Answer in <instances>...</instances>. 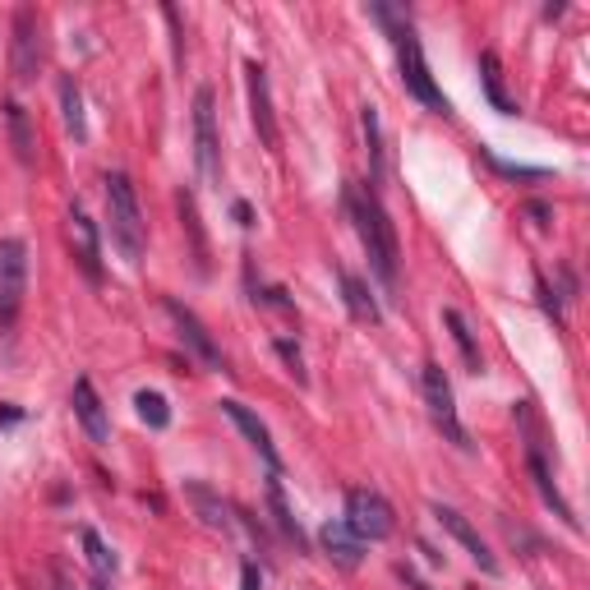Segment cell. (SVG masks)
Here are the masks:
<instances>
[{
	"label": "cell",
	"mask_w": 590,
	"mask_h": 590,
	"mask_svg": "<svg viewBox=\"0 0 590 590\" xmlns=\"http://www.w3.org/2000/svg\"><path fill=\"white\" fill-rule=\"evenodd\" d=\"M346 212H351V222H356V235H360V245L369 254V268H374V277L383 281V291H397V231H392L387 222V212L379 204V194L369 189V185H346Z\"/></svg>",
	"instance_id": "6da1fadb"
},
{
	"label": "cell",
	"mask_w": 590,
	"mask_h": 590,
	"mask_svg": "<svg viewBox=\"0 0 590 590\" xmlns=\"http://www.w3.org/2000/svg\"><path fill=\"white\" fill-rule=\"evenodd\" d=\"M106 222H112V240H116V250L125 254V264H143L148 227H143V212H139V194L120 171L106 176Z\"/></svg>",
	"instance_id": "7a4b0ae2"
},
{
	"label": "cell",
	"mask_w": 590,
	"mask_h": 590,
	"mask_svg": "<svg viewBox=\"0 0 590 590\" xmlns=\"http://www.w3.org/2000/svg\"><path fill=\"white\" fill-rule=\"evenodd\" d=\"M392 47H397V60H402V83H406V93H410L415 102H425L429 112L448 116V97L439 93V83H433V74H429L425 47H420V37H415V28L392 33Z\"/></svg>",
	"instance_id": "3957f363"
},
{
	"label": "cell",
	"mask_w": 590,
	"mask_h": 590,
	"mask_svg": "<svg viewBox=\"0 0 590 590\" xmlns=\"http://www.w3.org/2000/svg\"><path fill=\"white\" fill-rule=\"evenodd\" d=\"M420 387H425V406H429V420L443 429V439L452 448L471 452V433L462 429V415H456V397H452V383L443 374V365H425L420 374Z\"/></svg>",
	"instance_id": "277c9868"
},
{
	"label": "cell",
	"mask_w": 590,
	"mask_h": 590,
	"mask_svg": "<svg viewBox=\"0 0 590 590\" xmlns=\"http://www.w3.org/2000/svg\"><path fill=\"white\" fill-rule=\"evenodd\" d=\"M194 162H199L208 185H222V143H217V106L212 89L194 93Z\"/></svg>",
	"instance_id": "5b68a950"
},
{
	"label": "cell",
	"mask_w": 590,
	"mask_h": 590,
	"mask_svg": "<svg viewBox=\"0 0 590 590\" xmlns=\"http://www.w3.org/2000/svg\"><path fill=\"white\" fill-rule=\"evenodd\" d=\"M346 527L360 540H387L397 531V512L379 489H351L346 494Z\"/></svg>",
	"instance_id": "8992f818"
},
{
	"label": "cell",
	"mask_w": 590,
	"mask_h": 590,
	"mask_svg": "<svg viewBox=\"0 0 590 590\" xmlns=\"http://www.w3.org/2000/svg\"><path fill=\"white\" fill-rule=\"evenodd\" d=\"M28 287V245L24 240H0V327H10Z\"/></svg>",
	"instance_id": "52a82bcc"
},
{
	"label": "cell",
	"mask_w": 590,
	"mask_h": 590,
	"mask_svg": "<svg viewBox=\"0 0 590 590\" xmlns=\"http://www.w3.org/2000/svg\"><path fill=\"white\" fill-rule=\"evenodd\" d=\"M10 70L14 83H33L42 70V28H37V14L24 5L14 10V47H10Z\"/></svg>",
	"instance_id": "ba28073f"
},
{
	"label": "cell",
	"mask_w": 590,
	"mask_h": 590,
	"mask_svg": "<svg viewBox=\"0 0 590 590\" xmlns=\"http://www.w3.org/2000/svg\"><path fill=\"white\" fill-rule=\"evenodd\" d=\"M245 89H250V120H254V135L268 152H277L281 143V129H277V116H273V93H268V70L264 65H245Z\"/></svg>",
	"instance_id": "9c48e42d"
},
{
	"label": "cell",
	"mask_w": 590,
	"mask_h": 590,
	"mask_svg": "<svg viewBox=\"0 0 590 590\" xmlns=\"http://www.w3.org/2000/svg\"><path fill=\"white\" fill-rule=\"evenodd\" d=\"M433 521H439V527L456 540V544H462V549L475 558V567H479V572H485V577H498V558L489 554V544L485 540H479V531L471 527V521L462 517V512H456V508H448V502H433Z\"/></svg>",
	"instance_id": "30bf717a"
},
{
	"label": "cell",
	"mask_w": 590,
	"mask_h": 590,
	"mask_svg": "<svg viewBox=\"0 0 590 590\" xmlns=\"http://www.w3.org/2000/svg\"><path fill=\"white\" fill-rule=\"evenodd\" d=\"M166 304V314H171V323H176L181 327V342L189 346V351L194 356H199L208 369H222V351H217V342H212V333H208V327L199 323V314H194V310H185V304L176 300V296H166L162 300Z\"/></svg>",
	"instance_id": "8fae6325"
},
{
	"label": "cell",
	"mask_w": 590,
	"mask_h": 590,
	"mask_svg": "<svg viewBox=\"0 0 590 590\" xmlns=\"http://www.w3.org/2000/svg\"><path fill=\"white\" fill-rule=\"evenodd\" d=\"M70 250H74L79 273L97 287V281H102V245H97V227H93V217L83 212V208H74V212H70Z\"/></svg>",
	"instance_id": "7c38bea8"
},
{
	"label": "cell",
	"mask_w": 590,
	"mask_h": 590,
	"mask_svg": "<svg viewBox=\"0 0 590 590\" xmlns=\"http://www.w3.org/2000/svg\"><path fill=\"white\" fill-rule=\"evenodd\" d=\"M222 415H227V420H231L240 433H245L250 448H254L258 456H264L268 471L277 475V471H281V456H277V448H273V433H268V425L258 420V415H254L245 402H235V397H227V402H222Z\"/></svg>",
	"instance_id": "4fadbf2b"
},
{
	"label": "cell",
	"mask_w": 590,
	"mask_h": 590,
	"mask_svg": "<svg viewBox=\"0 0 590 590\" xmlns=\"http://www.w3.org/2000/svg\"><path fill=\"white\" fill-rule=\"evenodd\" d=\"M70 406L79 415L83 433H89L93 443H112V420H106V406L97 397V387L89 379H74V392H70Z\"/></svg>",
	"instance_id": "5bb4252c"
},
{
	"label": "cell",
	"mask_w": 590,
	"mask_h": 590,
	"mask_svg": "<svg viewBox=\"0 0 590 590\" xmlns=\"http://www.w3.org/2000/svg\"><path fill=\"white\" fill-rule=\"evenodd\" d=\"M319 540H323V549H327V558H333L337 567H346V572H356L360 567V558H365V540L346 527V521H327V527L319 531Z\"/></svg>",
	"instance_id": "9a60e30c"
},
{
	"label": "cell",
	"mask_w": 590,
	"mask_h": 590,
	"mask_svg": "<svg viewBox=\"0 0 590 590\" xmlns=\"http://www.w3.org/2000/svg\"><path fill=\"white\" fill-rule=\"evenodd\" d=\"M185 494H189L194 512H199V521H204L208 531H217V535H231V531H235V512H231L208 485H185Z\"/></svg>",
	"instance_id": "2e32d148"
},
{
	"label": "cell",
	"mask_w": 590,
	"mask_h": 590,
	"mask_svg": "<svg viewBox=\"0 0 590 590\" xmlns=\"http://www.w3.org/2000/svg\"><path fill=\"white\" fill-rule=\"evenodd\" d=\"M531 475H535V489H540V498L554 508V517L563 521V527H572V531H581V521H577V512L567 508V498L558 494V485H554V475H549V466H544V452H540V443H531Z\"/></svg>",
	"instance_id": "e0dca14e"
},
{
	"label": "cell",
	"mask_w": 590,
	"mask_h": 590,
	"mask_svg": "<svg viewBox=\"0 0 590 590\" xmlns=\"http://www.w3.org/2000/svg\"><path fill=\"white\" fill-rule=\"evenodd\" d=\"M176 208H181V227H185L189 250H194V273L208 277V240H204V222H199V204H194L189 189L176 194Z\"/></svg>",
	"instance_id": "ac0fdd59"
},
{
	"label": "cell",
	"mask_w": 590,
	"mask_h": 590,
	"mask_svg": "<svg viewBox=\"0 0 590 590\" xmlns=\"http://www.w3.org/2000/svg\"><path fill=\"white\" fill-rule=\"evenodd\" d=\"M5 129H10V143H14V158L28 166L37 158V135H33V120L19 102H5Z\"/></svg>",
	"instance_id": "d6986e66"
},
{
	"label": "cell",
	"mask_w": 590,
	"mask_h": 590,
	"mask_svg": "<svg viewBox=\"0 0 590 590\" xmlns=\"http://www.w3.org/2000/svg\"><path fill=\"white\" fill-rule=\"evenodd\" d=\"M342 296H346V310H351V319L360 323H379V300L374 291H369V281H360L356 273H342Z\"/></svg>",
	"instance_id": "ffe728a7"
},
{
	"label": "cell",
	"mask_w": 590,
	"mask_h": 590,
	"mask_svg": "<svg viewBox=\"0 0 590 590\" xmlns=\"http://www.w3.org/2000/svg\"><path fill=\"white\" fill-rule=\"evenodd\" d=\"M479 83H485V97L494 102V112L517 116V102H512L508 93H502V65H498V56H494V51L479 56Z\"/></svg>",
	"instance_id": "44dd1931"
},
{
	"label": "cell",
	"mask_w": 590,
	"mask_h": 590,
	"mask_svg": "<svg viewBox=\"0 0 590 590\" xmlns=\"http://www.w3.org/2000/svg\"><path fill=\"white\" fill-rule=\"evenodd\" d=\"M60 112H65V129L74 135V143H89V120H83V93L74 79H60Z\"/></svg>",
	"instance_id": "7402d4cb"
},
{
	"label": "cell",
	"mask_w": 590,
	"mask_h": 590,
	"mask_svg": "<svg viewBox=\"0 0 590 590\" xmlns=\"http://www.w3.org/2000/svg\"><path fill=\"white\" fill-rule=\"evenodd\" d=\"M268 502H273V521H277V531L287 535L296 549H304V531H300V521L291 517V508H287V494H281V479L273 475V485H268Z\"/></svg>",
	"instance_id": "603a6c76"
},
{
	"label": "cell",
	"mask_w": 590,
	"mask_h": 590,
	"mask_svg": "<svg viewBox=\"0 0 590 590\" xmlns=\"http://www.w3.org/2000/svg\"><path fill=\"white\" fill-rule=\"evenodd\" d=\"M83 554H89V563H93V572H97V581H112L116 577V554H112V544H106L93 527L89 531H83Z\"/></svg>",
	"instance_id": "cb8c5ba5"
},
{
	"label": "cell",
	"mask_w": 590,
	"mask_h": 590,
	"mask_svg": "<svg viewBox=\"0 0 590 590\" xmlns=\"http://www.w3.org/2000/svg\"><path fill=\"white\" fill-rule=\"evenodd\" d=\"M360 129H365V148H369V176L383 181V129H379L374 106H365L360 112Z\"/></svg>",
	"instance_id": "d4e9b609"
},
{
	"label": "cell",
	"mask_w": 590,
	"mask_h": 590,
	"mask_svg": "<svg viewBox=\"0 0 590 590\" xmlns=\"http://www.w3.org/2000/svg\"><path fill=\"white\" fill-rule=\"evenodd\" d=\"M443 327H448V333H452V342H456V351H462L466 369H475V374H479V346H475V337H471L466 319L456 314V310H443Z\"/></svg>",
	"instance_id": "484cf974"
},
{
	"label": "cell",
	"mask_w": 590,
	"mask_h": 590,
	"mask_svg": "<svg viewBox=\"0 0 590 590\" xmlns=\"http://www.w3.org/2000/svg\"><path fill=\"white\" fill-rule=\"evenodd\" d=\"M135 410H139V420L148 429H166L171 425V406H166L162 392H152V387H143L139 397H135Z\"/></svg>",
	"instance_id": "4316f807"
},
{
	"label": "cell",
	"mask_w": 590,
	"mask_h": 590,
	"mask_svg": "<svg viewBox=\"0 0 590 590\" xmlns=\"http://www.w3.org/2000/svg\"><path fill=\"white\" fill-rule=\"evenodd\" d=\"M489 158V166L498 171V176H512V181H544V171L540 166H517V162H502V158H494V152H485Z\"/></svg>",
	"instance_id": "83f0119b"
},
{
	"label": "cell",
	"mask_w": 590,
	"mask_h": 590,
	"mask_svg": "<svg viewBox=\"0 0 590 590\" xmlns=\"http://www.w3.org/2000/svg\"><path fill=\"white\" fill-rule=\"evenodd\" d=\"M277 356L287 360L291 379H296V383H304V360H300V346H296V342H287V337H277Z\"/></svg>",
	"instance_id": "f1b7e54d"
},
{
	"label": "cell",
	"mask_w": 590,
	"mask_h": 590,
	"mask_svg": "<svg viewBox=\"0 0 590 590\" xmlns=\"http://www.w3.org/2000/svg\"><path fill=\"white\" fill-rule=\"evenodd\" d=\"M535 296H540V304H544V314H554V319L563 323V310H558V300H554V291H549V281H544V277H535Z\"/></svg>",
	"instance_id": "f546056e"
},
{
	"label": "cell",
	"mask_w": 590,
	"mask_h": 590,
	"mask_svg": "<svg viewBox=\"0 0 590 590\" xmlns=\"http://www.w3.org/2000/svg\"><path fill=\"white\" fill-rule=\"evenodd\" d=\"M240 590H264V572H258V563L240 567Z\"/></svg>",
	"instance_id": "4dcf8cb0"
},
{
	"label": "cell",
	"mask_w": 590,
	"mask_h": 590,
	"mask_svg": "<svg viewBox=\"0 0 590 590\" xmlns=\"http://www.w3.org/2000/svg\"><path fill=\"white\" fill-rule=\"evenodd\" d=\"M397 581H406V590H429V586H425L420 577H415V572H410V567H406V563H397Z\"/></svg>",
	"instance_id": "1f68e13d"
},
{
	"label": "cell",
	"mask_w": 590,
	"mask_h": 590,
	"mask_svg": "<svg viewBox=\"0 0 590 590\" xmlns=\"http://www.w3.org/2000/svg\"><path fill=\"white\" fill-rule=\"evenodd\" d=\"M235 217H240V227H250V222H254V212H250V204H235Z\"/></svg>",
	"instance_id": "d6a6232c"
},
{
	"label": "cell",
	"mask_w": 590,
	"mask_h": 590,
	"mask_svg": "<svg viewBox=\"0 0 590 590\" xmlns=\"http://www.w3.org/2000/svg\"><path fill=\"white\" fill-rule=\"evenodd\" d=\"M89 590H112V581H97V577H93V586H89Z\"/></svg>",
	"instance_id": "836d02e7"
},
{
	"label": "cell",
	"mask_w": 590,
	"mask_h": 590,
	"mask_svg": "<svg viewBox=\"0 0 590 590\" xmlns=\"http://www.w3.org/2000/svg\"><path fill=\"white\" fill-rule=\"evenodd\" d=\"M471 590H475V586H471Z\"/></svg>",
	"instance_id": "e575fe53"
}]
</instances>
